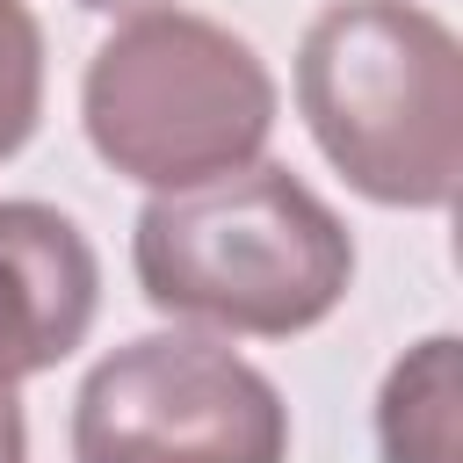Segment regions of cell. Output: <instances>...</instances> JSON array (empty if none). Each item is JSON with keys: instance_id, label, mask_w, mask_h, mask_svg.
<instances>
[{"instance_id": "cell-6", "label": "cell", "mask_w": 463, "mask_h": 463, "mask_svg": "<svg viewBox=\"0 0 463 463\" xmlns=\"http://www.w3.org/2000/svg\"><path fill=\"white\" fill-rule=\"evenodd\" d=\"M456 412H463V340L427 333L376 383V456L383 463H463Z\"/></svg>"}, {"instance_id": "cell-4", "label": "cell", "mask_w": 463, "mask_h": 463, "mask_svg": "<svg viewBox=\"0 0 463 463\" xmlns=\"http://www.w3.org/2000/svg\"><path fill=\"white\" fill-rule=\"evenodd\" d=\"M72 463H289V405L210 333H137L80 376Z\"/></svg>"}, {"instance_id": "cell-5", "label": "cell", "mask_w": 463, "mask_h": 463, "mask_svg": "<svg viewBox=\"0 0 463 463\" xmlns=\"http://www.w3.org/2000/svg\"><path fill=\"white\" fill-rule=\"evenodd\" d=\"M101 311V253L58 203L0 195V383L58 369Z\"/></svg>"}, {"instance_id": "cell-2", "label": "cell", "mask_w": 463, "mask_h": 463, "mask_svg": "<svg viewBox=\"0 0 463 463\" xmlns=\"http://www.w3.org/2000/svg\"><path fill=\"white\" fill-rule=\"evenodd\" d=\"M297 116L383 210H449L463 174V43L420 0H326L297 36Z\"/></svg>"}, {"instance_id": "cell-9", "label": "cell", "mask_w": 463, "mask_h": 463, "mask_svg": "<svg viewBox=\"0 0 463 463\" xmlns=\"http://www.w3.org/2000/svg\"><path fill=\"white\" fill-rule=\"evenodd\" d=\"M87 14H137V7H166V0H72Z\"/></svg>"}, {"instance_id": "cell-1", "label": "cell", "mask_w": 463, "mask_h": 463, "mask_svg": "<svg viewBox=\"0 0 463 463\" xmlns=\"http://www.w3.org/2000/svg\"><path fill=\"white\" fill-rule=\"evenodd\" d=\"M130 275L159 318L297 340L354 289V232L282 159H246L217 181L145 195L130 224Z\"/></svg>"}, {"instance_id": "cell-8", "label": "cell", "mask_w": 463, "mask_h": 463, "mask_svg": "<svg viewBox=\"0 0 463 463\" xmlns=\"http://www.w3.org/2000/svg\"><path fill=\"white\" fill-rule=\"evenodd\" d=\"M0 463H29V412L14 383H0Z\"/></svg>"}, {"instance_id": "cell-3", "label": "cell", "mask_w": 463, "mask_h": 463, "mask_svg": "<svg viewBox=\"0 0 463 463\" xmlns=\"http://www.w3.org/2000/svg\"><path fill=\"white\" fill-rule=\"evenodd\" d=\"M268 58L188 7L123 14L80 72V130L94 159L137 188H195L268 152L275 137Z\"/></svg>"}, {"instance_id": "cell-7", "label": "cell", "mask_w": 463, "mask_h": 463, "mask_svg": "<svg viewBox=\"0 0 463 463\" xmlns=\"http://www.w3.org/2000/svg\"><path fill=\"white\" fill-rule=\"evenodd\" d=\"M43 116V29L29 0H0V166L36 137Z\"/></svg>"}]
</instances>
